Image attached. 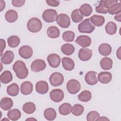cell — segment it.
I'll list each match as a JSON object with an SVG mask.
<instances>
[{
	"instance_id": "7402d4cb",
	"label": "cell",
	"mask_w": 121,
	"mask_h": 121,
	"mask_svg": "<svg viewBox=\"0 0 121 121\" xmlns=\"http://www.w3.org/2000/svg\"><path fill=\"white\" fill-rule=\"evenodd\" d=\"M5 17L7 21L9 23L15 22L18 18V14L17 11L13 9L7 11L5 15Z\"/></svg>"
},
{
	"instance_id": "7bdbcfd3",
	"label": "cell",
	"mask_w": 121,
	"mask_h": 121,
	"mask_svg": "<svg viewBox=\"0 0 121 121\" xmlns=\"http://www.w3.org/2000/svg\"><path fill=\"white\" fill-rule=\"evenodd\" d=\"M26 1L25 0H12V4L16 7H20L24 5Z\"/></svg>"
},
{
	"instance_id": "f546056e",
	"label": "cell",
	"mask_w": 121,
	"mask_h": 121,
	"mask_svg": "<svg viewBox=\"0 0 121 121\" xmlns=\"http://www.w3.org/2000/svg\"><path fill=\"white\" fill-rule=\"evenodd\" d=\"M45 118L48 121L54 120L57 116L55 110L52 108H48L46 109L43 112Z\"/></svg>"
},
{
	"instance_id": "b9f144b4",
	"label": "cell",
	"mask_w": 121,
	"mask_h": 121,
	"mask_svg": "<svg viewBox=\"0 0 121 121\" xmlns=\"http://www.w3.org/2000/svg\"><path fill=\"white\" fill-rule=\"evenodd\" d=\"M100 117V114L96 111H91L86 115V120L87 121H96Z\"/></svg>"
},
{
	"instance_id": "d590c367",
	"label": "cell",
	"mask_w": 121,
	"mask_h": 121,
	"mask_svg": "<svg viewBox=\"0 0 121 121\" xmlns=\"http://www.w3.org/2000/svg\"><path fill=\"white\" fill-rule=\"evenodd\" d=\"M20 42V38L16 35L10 36L7 39L8 45L11 48L17 47L19 44Z\"/></svg>"
},
{
	"instance_id": "9a60e30c",
	"label": "cell",
	"mask_w": 121,
	"mask_h": 121,
	"mask_svg": "<svg viewBox=\"0 0 121 121\" xmlns=\"http://www.w3.org/2000/svg\"><path fill=\"white\" fill-rule=\"evenodd\" d=\"M75 42L83 47H86L91 44V39L87 35H79L77 38Z\"/></svg>"
},
{
	"instance_id": "8992f818",
	"label": "cell",
	"mask_w": 121,
	"mask_h": 121,
	"mask_svg": "<svg viewBox=\"0 0 121 121\" xmlns=\"http://www.w3.org/2000/svg\"><path fill=\"white\" fill-rule=\"evenodd\" d=\"M64 77L62 74L59 72H54L51 74L49 78L51 85L53 86H60L63 82Z\"/></svg>"
},
{
	"instance_id": "9c48e42d",
	"label": "cell",
	"mask_w": 121,
	"mask_h": 121,
	"mask_svg": "<svg viewBox=\"0 0 121 121\" xmlns=\"http://www.w3.org/2000/svg\"><path fill=\"white\" fill-rule=\"evenodd\" d=\"M18 53L22 58L25 59H28L32 57L33 51L30 46L28 45H23L19 48Z\"/></svg>"
},
{
	"instance_id": "7dc6e473",
	"label": "cell",
	"mask_w": 121,
	"mask_h": 121,
	"mask_svg": "<svg viewBox=\"0 0 121 121\" xmlns=\"http://www.w3.org/2000/svg\"><path fill=\"white\" fill-rule=\"evenodd\" d=\"M121 13H119L118 14H116L114 17V19L119 22L121 21Z\"/></svg>"
},
{
	"instance_id": "e0dca14e",
	"label": "cell",
	"mask_w": 121,
	"mask_h": 121,
	"mask_svg": "<svg viewBox=\"0 0 121 121\" xmlns=\"http://www.w3.org/2000/svg\"><path fill=\"white\" fill-rule=\"evenodd\" d=\"M33 89V84L30 81H25L21 85L20 91L24 95H28L30 94L32 92Z\"/></svg>"
},
{
	"instance_id": "74e56055",
	"label": "cell",
	"mask_w": 121,
	"mask_h": 121,
	"mask_svg": "<svg viewBox=\"0 0 121 121\" xmlns=\"http://www.w3.org/2000/svg\"><path fill=\"white\" fill-rule=\"evenodd\" d=\"M78 97L79 101L83 102H87L90 100L92 97V95L90 91L84 90L78 95Z\"/></svg>"
},
{
	"instance_id": "c3c4849f",
	"label": "cell",
	"mask_w": 121,
	"mask_h": 121,
	"mask_svg": "<svg viewBox=\"0 0 121 121\" xmlns=\"http://www.w3.org/2000/svg\"><path fill=\"white\" fill-rule=\"evenodd\" d=\"M106 120H107V121H109V119H108L107 118L105 117H104V116H103V117H99L98 118H97L96 119V121H106Z\"/></svg>"
},
{
	"instance_id": "ffe728a7",
	"label": "cell",
	"mask_w": 121,
	"mask_h": 121,
	"mask_svg": "<svg viewBox=\"0 0 121 121\" xmlns=\"http://www.w3.org/2000/svg\"><path fill=\"white\" fill-rule=\"evenodd\" d=\"M62 65L63 68L68 71L73 70L75 67L74 61L69 57H64L62 59Z\"/></svg>"
},
{
	"instance_id": "f907efd6",
	"label": "cell",
	"mask_w": 121,
	"mask_h": 121,
	"mask_svg": "<svg viewBox=\"0 0 121 121\" xmlns=\"http://www.w3.org/2000/svg\"><path fill=\"white\" fill-rule=\"evenodd\" d=\"M35 120V121H36V119H34V118H28V119H26V120Z\"/></svg>"
},
{
	"instance_id": "836d02e7",
	"label": "cell",
	"mask_w": 121,
	"mask_h": 121,
	"mask_svg": "<svg viewBox=\"0 0 121 121\" xmlns=\"http://www.w3.org/2000/svg\"><path fill=\"white\" fill-rule=\"evenodd\" d=\"M121 3L117 2L112 5L108 9V12L111 15L118 14L121 13Z\"/></svg>"
},
{
	"instance_id": "5bb4252c",
	"label": "cell",
	"mask_w": 121,
	"mask_h": 121,
	"mask_svg": "<svg viewBox=\"0 0 121 121\" xmlns=\"http://www.w3.org/2000/svg\"><path fill=\"white\" fill-rule=\"evenodd\" d=\"M35 90L40 94H45L49 90V86L47 82L45 81H39L36 83Z\"/></svg>"
},
{
	"instance_id": "2e32d148",
	"label": "cell",
	"mask_w": 121,
	"mask_h": 121,
	"mask_svg": "<svg viewBox=\"0 0 121 121\" xmlns=\"http://www.w3.org/2000/svg\"><path fill=\"white\" fill-rule=\"evenodd\" d=\"M112 75L110 72L103 71L98 74V80L102 84H108L112 80Z\"/></svg>"
},
{
	"instance_id": "603a6c76",
	"label": "cell",
	"mask_w": 121,
	"mask_h": 121,
	"mask_svg": "<svg viewBox=\"0 0 121 121\" xmlns=\"http://www.w3.org/2000/svg\"><path fill=\"white\" fill-rule=\"evenodd\" d=\"M109 8L107 0H101L99 2V5L95 8V11L97 13L106 14L108 13V9Z\"/></svg>"
},
{
	"instance_id": "d6a6232c",
	"label": "cell",
	"mask_w": 121,
	"mask_h": 121,
	"mask_svg": "<svg viewBox=\"0 0 121 121\" xmlns=\"http://www.w3.org/2000/svg\"><path fill=\"white\" fill-rule=\"evenodd\" d=\"M61 51L63 53L66 55H70L75 51L74 46L70 43H65L61 47Z\"/></svg>"
},
{
	"instance_id": "30bf717a",
	"label": "cell",
	"mask_w": 121,
	"mask_h": 121,
	"mask_svg": "<svg viewBox=\"0 0 121 121\" xmlns=\"http://www.w3.org/2000/svg\"><path fill=\"white\" fill-rule=\"evenodd\" d=\"M50 96L52 101L58 103L63 100L64 98V93L60 89H55L50 92Z\"/></svg>"
},
{
	"instance_id": "277c9868",
	"label": "cell",
	"mask_w": 121,
	"mask_h": 121,
	"mask_svg": "<svg viewBox=\"0 0 121 121\" xmlns=\"http://www.w3.org/2000/svg\"><path fill=\"white\" fill-rule=\"evenodd\" d=\"M66 87L68 91L70 94L73 95L79 92L81 88V85L78 80L72 79L67 82Z\"/></svg>"
},
{
	"instance_id": "7a4b0ae2",
	"label": "cell",
	"mask_w": 121,
	"mask_h": 121,
	"mask_svg": "<svg viewBox=\"0 0 121 121\" xmlns=\"http://www.w3.org/2000/svg\"><path fill=\"white\" fill-rule=\"evenodd\" d=\"M95 29V26L92 23L90 18L85 19L78 25V31L82 33L90 34Z\"/></svg>"
},
{
	"instance_id": "52a82bcc",
	"label": "cell",
	"mask_w": 121,
	"mask_h": 121,
	"mask_svg": "<svg viewBox=\"0 0 121 121\" xmlns=\"http://www.w3.org/2000/svg\"><path fill=\"white\" fill-rule=\"evenodd\" d=\"M56 21L58 25L62 28H68L70 25V18L66 14L61 13L58 15Z\"/></svg>"
},
{
	"instance_id": "681fc988",
	"label": "cell",
	"mask_w": 121,
	"mask_h": 121,
	"mask_svg": "<svg viewBox=\"0 0 121 121\" xmlns=\"http://www.w3.org/2000/svg\"><path fill=\"white\" fill-rule=\"evenodd\" d=\"M121 47H119V49H118V50L117 51V53H116V55L117 57L119 59H121Z\"/></svg>"
},
{
	"instance_id": "484cf974",
	"label": "cell",
	"mask_w": 121,
	"mask_h": 121,
	"mask_svg": "<svg viewBox=\"0 0 121 121\" xmlns=\"http://www.w3.org/2000/svg\"><path fill=\"white\" fill-rule=\"evenodd\" d=\"M19 92V86L16 83H12L9 85L7 88V94L12 96H17Z\"/></svg>"
},
{
	"instance_id": "8d00e7d4",
	"label": "cell",
	"mask_w": 121,
	"mask_h": 121,
	"mask_svg": "<svg viewBox=\"0 0 121 121\" xmlns=\"http://www.w3.org/2000/svg\"><path fill=\"white\" fill-rule=\"evenodd\" d=\"M22 109L25 112L30 114L35 112L36 107L34 103L32 102H27L23 105Z\"/></svg>"
},
{
	"instance_id": "bcb514c9",
	"label": "cell",
	"mask_w": 121,
	"mask_h": 121,
	"mask_svg": "<svg viewBox=\"0 0 121 121\" xmlns=\"http://www.w3.org/2000/svg\"><path fill=\"white\" fill-rule=\"evenodd\" d=\"M0 11H2V10L5 8V1L3 0H0Z\"/></svg>"
},
{
	"instance_id": "f6af8a7d",
	"label": "cell",
	"mask_w": 121,
	"mask_h": 121,
	"mask_svg": "<svg viewBox=\"0 0 121 121\" xmlns=\"http://www.w3.org/2000/svg\"><path fill=\"white\" fill-rule=\"evenodd\" d=\"M0 55L2 56L3 51L6 47V42H5V41L2 39H0Z\"/></svg>"
},
{
	"instance_id": "3957f363",
	"label": "cell",
	"mask_w": 121,
	"mask_h": 121,
	"mask_svg": "<svg viewBox=\"0 0 121 121\" xmlns=\"http://www.w3.org/2000/svg\"><path fill=\"white\" fill-rule=\"evenodd\" d=\"M28 30L32 33H37L42 28V23L41 20L36 17H33L27 23Z\"/></svg>"
},
{
	"instance_id": "e575fe53",
	"label": "cell",
	"mask_w": 121,
	"mask_h": 121,
	"mask_svg": "<svg viewBox=\"0 0 121 121\" xmlns=\"http://www.w3.org/2000/svg\"><path fill=\"white\" fill-rule=\"evenodd\" d=\"M105 30L108 34L110 35H114L117 31L116 24L112 21H110L106 25Z\"/></svg>"
},
{
	"instance_id": "1f68e13d",
	"label": "cell",
	"mask_w": 121,
	"mask_h": 121,
	"mask_svg": "<svg viewBox=\"0 0 121 121\" xmlns=\"http://www.w3.org/2000/svg\"><path fill=\"white\" fill-rule=\"evenodd\" d=\"M79 9L81 14L83 16H84L85 17H87L90 15L93 11L92 7L89 4L87 3L82 5Z\"/></svg>"
},
{
	"instance_id": "d6986e66",
	"label": "cell",
	"mask_w": 121,
	"mask_h": 121,
	"mask_svg": "<svg viewBox=\"0 0 121 121\" xmlns=\"http://www.w3.org/2000/svg\"><path fill=\"white\" fill-rule=\"evenodd\" d=\"M13 103L12 100L7 97L2 98L0 100V108L4 111L10 110L13 106Z\"/></svg>"
},
{
	"instance_id": "83f0119b",
	"label": "cell",
	"mask_w": 121,
	"mask_h": 121,
	"mask_svg": "<svg viewBox=\"0 0 121 121\" xmlns=\"http://www.w3.org/2000/svg\"><path fill=\"white\" fill-rule=\"evenodd\" d=\"M13 76L11 72L9 70L3 71L0 75V81L3 84H8L12 80Z\"/></svg>"
},
{
	"instance_id": "d4e9b609",
	"label": "cell",
	"mask_w": 121,
	"mask_h": 121,
	"mask_svg": "<svg viewBox=\"0 0 121 121\" xmlns=\"http://www.w3.org/2000/svg\"><path fill=\"white\" fill-rule=\"evenodd\" d=\"M90 21L92 23L97 26H102L104 23L105 19L104 17L102 16L94 15L90 18Z\"/></svg>"
},
{
	"instance_id": "5b68a950",
	"label": "cell",
	"mask_w": 121,
	"mask_h": 121,
	"mask_svg": "<svg viewBox=\"0 0 121 121\" xmlns=\"http://www.w3.org/2000/svg\"><path fill=\"white\" fill-rule=\"evenodd\" d=\"M57 16V11L53 9H46L43 11L42 15L43 18L47 23H52L56 21Z\"/></svg>"
},
{
	"instance_id": "7c38bea8",
	"label": "cell",
	"mask_w": 121,
	"mask_h": 121,
	"mask_svg": "<svg viewBox=\"0 0 121 121\" xmlns=\"http://www.w3.org/2000/svg\"><path fill=\"white\" fill-rule=\"evenodd\" d=\"M92 56V51L86 48H81L78 54L79 59L82 61H87L90 60Z\"/></svg>"
},
{
	"instance_id": "ac0fdd59",
	"label": "cell",
	"mask_w": 121,
	"mask_h": 121,
	"mask_svg": "<svg viewBox=\"0 0 121 121\" xmlns=\"http://www.w3.org/2000/svg\"><path fill=\"white\" fill-rule=\"evenodd\" d=\"M14 57V55L12 51L10 50L7 51L4 54L1 56L0 58L1 62L6 65L9 64L12 62Z\"/></svg>"
},
{
	"instance_id": "4fadbf2b",
	"label": "cell",
	"mask_w": 121,
	"mask_h": 121,
	"mask_svg": "<svg viewBox=\"0 0 121 121\" xmlns=\"http://www.w3.org/2000/svg\"><path fill=\"white\" fill-rule=\"evenodd\" d=\"M86 83L89 85H94L98 82L97 73L94 71H89L86 73L85 77Z\"/></svg>"
},
{
	"instance_id": "ab89813d",
	"label": "cell",
	"mask_w": 121,
	"mask_h": 121,
	"mask_svg": "<svg viewBox=\"0 0 121 121\" xmlns=\"http://www.w3.org/2000/svg\"><path fill=\"white\" fill-rule=\"evenodd\" d=\"M84 110V107L79 104H76L73 106L71 109L72 113L75 116L81 115Z\"/></svg>"
},
{
	"instance_id": "60d3db41",
	"label": "cell",
	"mask_w": 121,
	"mask_h": 121,
	"mask_svg": "<svg viewBox=\"0 0 121 121\" xmlns=\"http://www.w3.org/2000/svg\"><path fill=\"white\" fill-rule=\"evenodd\" d=\"M75 37V33L71 31L64 32L62 34V39L66 42H72Z\"/></svg>"
},
{
	"instance_id": "f1b7e54d",
	"label": "cell",
	"mask_w": 121,
	"mask_h": 121,
	"mask_svg": "<svg viewBox=\"0 0 121 121\" xmlns=\"http://www.w3.org/2000/svg\"><path fill=\"white\" fill-rule=\"evenodd\" d=\"M21 112L17 109H13L9 110L8 113V117L11 121H15L20 119L21 117Z\"/></svg>"
},
{
	"instance_id": "ba28073f",
	"label": "cell",
	"mask_w": 121,
	"mask_h": 121,
	"mask_svg": "<svg viewBox=\"0 0 121 121\" xmlns=\"http://www.w3.org/2000/svg\"><path fill=\"white\" fill-rule=\"evenodd\" d=\"M46 65L44 60L41 59H37L34 60L31 65L32 71L35 72H38L45 69Z\"/></svg>"
},
{
	"instance_id": "4dcf8cb0",
	"label": "cell",
	"mask_w": 121,
	"mask_h": 121,
	"mask_svg": "<svg viewBox=\"0 0 121 121\" xmlns=\"http://www.w3.org/2000/svg\"><path fill=\"white\" fill-rule=\"evenodd\" d=\"M71 105L69 103H63L59 107V112L62 115L69 114L71 112Z\"/></svg>"
},
{
	"instance_id": "ee69618b",
	"label": "cell",
	"mask_w": 121,
	"mask_h": 121,
	"mask_svg": "<svg viewBox=\"0 0 121 121\" xmlns=\"http://www.w3.org/2000/svg\"><path fill=\"white\" fill-rule=\"evenodd\" d=\"M47 4L52 7H57L60 4V1L58 0H46Z\"/></svg>"
},
{
	"instance_id": "6da1fadb",
	"label": "cell",
	"mask_w": 121,
	"mask_h": 121,
	"mask_svg": "<svg viewBox=\"0 0 121 121\" xmlns=\"http://www.w3.org/2000/svg\"><path fill=\"white\" fill-rule=\"evenodd\" d=\"M13 69L19 79H24L28 76V70L25 63L22 60L16 61L13 65Z\"/></svg>"
},
{
	"instance_id": "44dd1931",
	"label": "cell",
	"mask_w": 121,
	"mask_h": 121,
	"mask_svg": "<svg viewBox=\"0 0 121 121\" xmlns=\"http://www.w3.org/2000/svg\"><path fill=\"white\" fill-rule=\"evenodd\" d=\"M98 51L100 54L104 56H107L110 54L112 52V47L108 43H104L100 44L98 48Z\"/></svg>"
},
{
	"instance_id": "cb8c5ba5",
	"label": "cell",
	"mask_w": 121,
	"mask_h": 121,
	"mask_svg": "<svg viewBox=\"0 0 121 121\" xmlns=\"http://www.w3.org/2000/svg\"><path fill=\"white\" fill-rule=\"evenodd\" d=\"M112 60L108 57H104L101 59L100 62V66L104 70H109L112 66Z\"/></svg>"
},
{
	"instance_id": "8fae6325",
	"label": "cell",
	"mask_w": 121,
	"mask_h": 121,
	"mask_svg": "<svg viewBox=\"0 0 121 121\" xmlns=\"http://www.w3.org/2000/svg\"><path fill=\"white\" fill-rule=\"evenodd\" d=\"M47 59L49 65L52 68H57L60 65V56L57 54L52 53L49 54Z\"/></svg>"
},
{
	"instance_id": "4316f807",
	"label": "cell",
	"mask_w": 121,
	"mask_h": 121,
	"mask_svg": "<svg viewBox=\"0 0 121 121\" xmlns=\"http://www.w3.org/2000/svg\"><path fill=\"white\" fill-rule=\"evenodd\" d=\"M60 30L59 28L55 26H51L48 28L47 30V34L48 37L51 38H57L60 36Z\"/></svg>"
},
{
	"instance_id": "f35d334b",
	"label": "cell",
	"mask_w": 121,
	"mask_h": 121,
	"mask_svg": "<svg viewBox=\"0 0 121 121\" xmlns=\"http://www.w3.org/2000/svg\"><path fill=\"white\" fill-rule=\"evenodd\" d=\"M71 17L72 21L75 23H78L81 21L84 16L80 13L79 9H75L71 13Z\"/></svg>"
}]
</instances>
